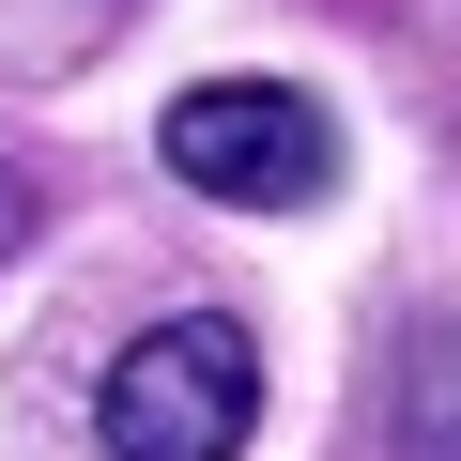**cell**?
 I'll use <instances>...</instances> for the list:
<instances>
[{"instance_id":"cell-1","label":"cell","mask_w":461,"mask_h":461,"mask_svg":"<svg viewBox=\"0 0 461 461\" xmlns=\"http://www.w3.org/2000/svg\"><path fill=\"white\" fill-rule=\"evenodd\" d=\"M108 461H230L262 430V339L230 308H185V323H139L108 354V400H93Z\"/></svg>"},{"instance_id":"cell-2","label":"cell","mask_w":461,"mask_h":461,"mask_svg":"<svg viewBox=\"0 0 461 461\" xmlns=\"http://www.w3.org/2000/svg\"><path fill=\"white\" fill-rule=\"evenodd\" d=\"M154 154H169L200 200H230V215H293V200L339 185V123H323V93H293V77H200V93H169Z\"/></svg>"},{"instance_id":"cell-3","label":"cell","mask_w":461,"mask_h":461,"mask_svg":"<svg viewBox=\"0 0 461 461\" xmlns=\"http://www.w3.org/2000/svg\"><path fill=\"white\" fill-rule=\"evenodd\" d=\"M400 430H415V461H461V308H430L400 339Z\"/></svg>"},{"instance_id":"cell-4","label":"cell","mask_w":461,"mask_h":461,"mask_svg":"<svg viewBox=\"0 0 461 461\" xmlns=\"http://www.w3.org/2000/svg\"><path fill=\"white\" fill-rule=\"evenodd\" d=\"M32 230H47V185H32L16 154H0V262H32Z\"/></svg>"}]
</instances>
